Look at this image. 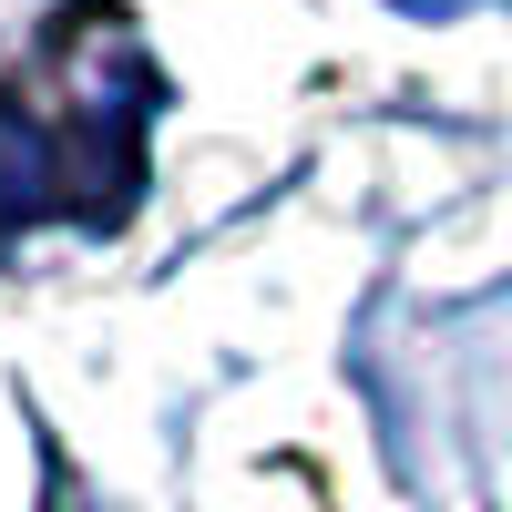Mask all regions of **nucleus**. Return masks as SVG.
<instances>
[{
  "label": "nucleus",
  "instance_id": "1",
  "mask_svg": "<svg viewBox=\"0 0 512 512\" xmlns=\"http://www.w3.org/2000/svg\"><path fill=\"white\" fill-rule=\"evenodd\" d=\"M390 11H410V21H451V11H472V0H390Z\"/></svg>",
  "mask_w": 512,
  "mask_h": 512
}]
</instances>
